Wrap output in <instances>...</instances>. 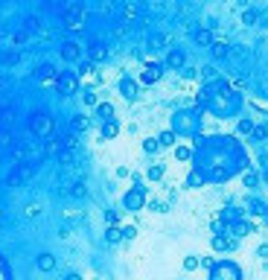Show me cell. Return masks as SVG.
I'll return each mask as SVG.
<instances>
[{
  "label": "cell",
  "mask_w": 268,
  "mask_h": 280,
  "mask_svg": "<svg viewBox=\"0 0 268 280\" xmlns=\"http://www.w3.org/2000/svg\"><path fill=\"white\" fill-rule=\"evenodd\" d=\"M29 131L41 140V137H53V131H55V120L47 114V111H35L32 117H29Z\"/></svg>",
  "instance_id": "1"
},
{
  "label": "cell",
  "mask_w": 268,
  "mask_h": 280,
  "mask_svg": "<svg viewBox=\"0 0 268 280\" xmlns=\"http://www.w3.org/2000/svg\"><path fill=\"white\" fill-rule=\"evenodd\" d=\"M198 126H201V117L196 111H178L172 117V129L178 134H198Z\"/></svg>",
  "instance_id": "2"
},
{
  "label": "cell",
  "mask_w": 268,
  "mask_h": 280,
  "mask_svg": "<svg viewBox=\"0 0 268 280\" xmlns=\"http://www.w3.org/2000/svg\"><path fill=\"white\" fill-rule=\"evenodd\" d=\"M210 280H242V272L236 263L231 260H219L213 269H210Z\"/></svg>",
  "instance_id": "3"
},
{
  "label": "cell",
  "mask_w": 268,
  "mask_h": 280,
  "mask_svg": "<svg viewBox=\"0 0 268 280\" xmlns=\"http://www.w3.org/2000/svg\"><path fill=\"white\" fill-rule=\"evenodd\" d=\"M61 18H64V26H67V29H82V26H85V18H88L85 3H70Z\"/></svg>",
  "instance_id": "4"
},
{
  "label": "cell",
  "mask_w": 268,
  "mask_h": 280,
  "mask_svg": "<svg viewBox=\"0 0 268 280\" xmlns=\"http://www.w3.org/2000/svg\"><path fill=\"white\" fill-rule=\"evenodd\" d=\"M55 91H58L61 96H73V93H79V76L70 73V70H61V73L55 76Z\"/></svg>",
  "instance_id": "5"
},
{
  "label": "cell",
  "mask_w": 268,
  "mask_h": 280,
  "mask_svg": "<svg viewBox=\"0 0 268 280\" xmlns=\"http://www.w3.org/2000/svg\"><path fill=\"white\" fill-rule=\"evenodd\" d=\"M143 205H146L143 187H134V190H128V193L123 196V207H125V210H143Z\"/></svg>",
  "instance_id": "6"
},
{
  "label": "cell",
  "mask_w": 268,
  "mask_h": 280,
  "mask_svg": "<svg viewBox=\"0 0 268 280\" xmlns=\"http://www.w3.org/2000/svg\"><path fill=\"white\" fill-rule=\"evenodd\" d=\"M29 175H32V164H23V161H20V164H15V169L9 172L6 184H9V187H18V184H23Z\"/></svg>",
  "instance_id": "7"
},
{
  "label": "cell",
  "mask_w": 268,
  "mask_h": 280,
  "mask_svg": "<svg viewBox=\"0 0 268 280\" xmlns=\"http://www.w3.org/2000/svg\"><path fill=\"white\" fill-rule=\"evenodd\" d=\"M61 58H64V61H79V58H82V44L64 41V44H61Z\"/></svg>",
  "instance_id": "8"
},
{
  "label": "cell",
  "mask_w": 268,
  "mask_h": 280,
  "mask_svg": "<svg viewBox=\"0 0 268 280\" xmlns=\"http://www.w3.org/2000/svg\"><path fill=\"white\" fill-rule=\"evenodd\" d=\"M184 64H187V53L178 50V47H172L169 56H166V67H169V70H181Z\"/></svg>",
  "instance_id": "9"
},
{
  "label": "cell",
  "mask_w": 268,
  "mask_h": 280,
  "mask_svg": "<svg viewBox=\"0 0 268 280\" xmlns=\"http://www.w3.org/2000/svg\"><path fill=\"white\" fill-rule=\"evenodd\" d=\"M210 245H213V251H233V248H236V237L216 234V237L210 240Z\"/></svg>",
  "instance_id": "10"
},
{
  "label": "cell",
  "mask_w": 268,
  "mask_h": 280,
  "mask_svg": "<svg viewBox=\"0 0 268 280\" xmlns=\"http://www.w3.org/2000/svg\"><path fill=\"white\" fill-rule=\"evenodd\" d=\"M88 56H90V61H93V64H99V61H105V58H108V47H105V44H99V41H93V44L88 47Z\"/></svg>",
  "instance_id": "11"
},
{
  "label": "cell",
  "mask_w": 268,
  "mask_h": 280,
  "mask_svg": "<svg viewBox=\"0 0 268 280\" xmlns=\"http://www.w3.org/2000/svg\"><path fill=\"white\" fill-rule=\"evenodd\" d=\"M120 93H123L128 102H134V99H137V82H134V79H128V76H125V79H120Z\"/></svg>",
  "instance_id": "12"
},
{
  "label": "cell",
  "mask_w": 268,
  "mask_h": 280,
  "mask_svg": "<svg viewBox=\"0 0 268 280\" xmlns=\"http://www.w3.org/2000/svg\"><path fill=\"white\" fill-rule=\"evenodd\" d=\"M228 231H231L233 237H248V234H254V225H251V222H245V219H236V222H231V225H228Z\"/></svg>",
  "instance_id": "13"
},
{
  "label": "cell",
  "mask_w": 268,
  "mask_h": 280,
  "mask_svg": "<svg viewBox=\"0 0 268 280\" xmlns=\"http://www.w3.org/2000/svg\"><path fill=\"white\" fill-rule=\"evenodd\" d=\"M161 73H163V67H161V64H149V67L143 70L140 82H143V85H155V82L161 79Z\"/></svg>",
  "instance_id": "14"
},
{
  "label": "cell",
  "mask_w": 268,
  "mask_h": 280,
  "mask_svg": "<svg viewBox=\"0 0 268 280\" xmlns=\"http://www.w3.org/2000/svg\"><path fill=\"white\" fill-rule=\"evenodd\" d=\"M193 41H196V44H201V47H210V44H213V32L201 26V29H196V32H193Z\"/></svg>",
  "instance_id": "15"
},
{
  "label": "cell",
  "mask_w": 268,
  "mask_h": 280,
  "mask_svg": "<svg viewBox=\"0 0 268 280\" xmlns=\"http://www.w3.org/2000/svg\"><path fill=\"white\" fill-rule=\"evenodd\" d=\"M210 53H213L216 58H225V56L231 53V44H228V41H213V44H210Z\"/></svg>",
  "instance_id": "16"
},
{
  "label": "cell",
  "mask_w": 268,
  "mask_h": 280,
  "mask_svg": "<svg viewBox=\"0 0 268 280\" xmlns=\"http://www.w3.org/2000/svg\"><path fill=\"white\" fill-rule=\"evenodd\" d=\"M96 117H102L105 123L114 120V105H111V102H99V105H96Z\"/></svg>",
  "instance_id": "17"
},
{
  "label": "cell",
  "mask_w": 268,
  "mask_h": 280,
  "mask_svg": "<svg viewBox=\"0 0 268 280\" xmlns=\"http://www.w3.org/2000/svg\"><path fill=\"white\" fill-rule=\"evenodd\" d=\"M158 140H161V146H175L178 131H175V129H166V131H161V134H158Z\"/></svg>",
  "instance_id": "18"
},
{
  "label": "cell",
  "mask_w": 268,
  "mask_h": 280,
  "mask_svg": "<svg viewBox=\"0 0 268 280\" xmlns=\"http://www.w3.org/2000/svg\"><path fill=\"white\" fill-rule=\"evenodd\" d=\"M38 269H41V272H53V269H55V257H53V254H41V257H38Z\"/></svg>",
  "instance_id": "19"
},
{
  "label": "cell",
  "mask_w": 268,
  "mask_h": 280,
  "mask_svg": "<svg viewBox=\"0 0 268 280\" xmlns=\"http://www.w3.org/2000/svg\"><path fill=\"white\" fill-rule=\"evenodd\" d=\"M53 76H55V70H53L50 64H41V67L35 70V79H38V82H47V79H53Z\"/></svg>",
  "instance_id": "20"
},
{
  "label": "cell",
  "mask_w": 268,
  "mask_h": 280,
  "mask_svg": "<svg viewBox=\"0 0 268 280\" xmlns=\"http://www.w3.org/2000/svg\"><path fill=\"white\" fill-rule=\"evenodd\" d=\"M146 178H149V181H161V178H163V167H161V164L149 167V169H146Z\"/></svg>",
  "instance_id": "21"
},
{
  "label": "cell",
  "mask_w": 268,
  "mask_h": 280,
  "mask_svg": "<svg viewBox=\"0 0 268 280\" xmlns=\"http://www.w3.org/2000/svg\"><path fill=\"white\" fill-rule=\"evenodd\" d=\"M204 181H207V178H204V175L196 169V172H190V178H187V187H193V190H196V187H201Z\"/></svg>",
  "instance_id": "22"
},
{
  "label": "cell",
  "mask_w": 268,
  "mask_h": 280,
  "mask_svg": "<svg viewBox=\"0 0 268 280\" xmlns=\"http://www.w3.org/2000/svg\"><path fill=\"white\" fill-rule=\"evenodd\" d=\"M105 240H108V243H120V240H123V228H117V225H111V228L105 231Z\"/></svg>",
  "instance_id": "23"
},
{
  "label": "cell",
  "mask_w": 268,
  "mask_h": 280,
  "mask_svg": "<svg viewBox=\"0 0 268 280\" xmlns=\"http://www.w3.org/2000/svg\"><path fill=\"white\" fill-rule=\"evenodd\" d=\"M254 129H257V126H254L251 117H242V120H239V131H242V134H254Z\"/></svg>",
  "instance_id": "24"
},
{
  "label": "cell",
  "mask_w": 268,
  "mask_h": 280,
  "mask_svg": "<svg viewBox=\"0 0 268 280\" xmlns=\"http://www.w3.org/2000/svg\"><path fill=\"white\" fill-rule=\"evenodd\" d=\"M117 131H120V129H117V123H114V120H108V123L102 126V137H108V140H111V137H117Z\"/></svg>",
  "instance_id": "25"
},
{
  "label": "cell",
  "mask_w": 268,
  "mask_h": 280,
  "mask_svg": "<svg viewBox=\"0 0 268 280\" xmlns=\"http://www.w3.org/2000/svg\"><path fill=\"white\" fill-rule=\"evenodd\" d=\"M193 155H196V152H193L190 146H175V158H178V161H190Z\"/></svg>",
  "instance_id": "26"
},
{
  "label": "cell",
  "mask_w": 268,
  "mask_h": 280,
  "mask_svg": "<svg viewBox=\"0 0 268 280\" xmlns=\"http://www.w3.org/2000/svg\"><path fill=\"white\" fill-rule=\"evenodd\" d=\"M143 149L152 155V152H158V149H161V140H158V137H146V140H143Z\"/></svg>",
  "instance_id": "27"
},
{
  "label": "cell",
  "mask_w": 268,
  "mask_h": 280,
  "mask_svg": "<svg viewBox=\"0 0 268 280\" xmlns=\"http://www.w3.org/2000/svg\"><path fill=\"white\" fill-rule=\"evenodd\" d=\"M251 213H257V216H263V213H266V216H268V207L260 202V199H251Z\"/></svg>",
  "instance_id": "28"
},
{
  "label": "cell",
  "mask_w": 268,
  "mask_h": 280,
  "mask_svg": "<svg viewBox=\"0 0 268 280\" xmlns=\"http://www.w3.org/2000/svg\"><path fill=\"white\" fill-rule=\"evenodd\" d=\"M70 129H73V131H85V129H88V117H73Z\"/></svg>",
  "instance_id": "29"
},
{
  "label": "cell",
  "mask_w": 268,
  "mask_h": 280,
  "mask_svg": "<svg viewBox=\"0 0 268 280\" xmlns=\"http://www.w3.org/2000/svg\"><path fill=\"white\" fill-rule=\"evenodd\" d=\"M198 266H201V260H198L196 254H193V257H184V269H187V272H196Z\"/></svg>",
  "instance_id": "30"
},
{
  "label": "cell",
  "mask_w": 268,
  "mask_h": 280,
  "mask_svg": "<svg viewBox=\"0 0 268 280\" xmlns=\"http://www.w3.org/2000/svg\"><path fill=\"white\" fill-rule=\"evenodd\" d=\"M242 181H245V187H257V184H260V175H257V172H245Z\"/></svg>",
  "instance_id": "31"
},
{
  "label": "cell",
  "mask_w": 268,
  "mask_h": 280,
  "mask_svg": "<svg viewBox=\"0 0 268 280\" xmlns=\"http://www.w3.org/2000/svg\"><path fill=\"white\" fill-rule=\"evenodd\" d=\"M242 23H248V26H251V23H257V12H254V9H248V12L242 15Z\"/></svg>",
  "instance_id": "32"
},
{
  "label": "cell",
  "mask_w": 268,
  "mask_h": 280,
  "mask_svg": "<svg viewBox=\"0 0 268 280\" xmlns=\"http://www.w3.org/2000/svg\"><path fill=\"white\" fill-rule=\"evenodd\" d=\"M254 137H257V140H266L268 137V126H257V129H254Z\"/></svg>",
  "instance_id": "33"
},
{
  "label": "cell",
  "mask_w": 268,
  "mask_h": 280,
  "mask_svg": "<svg viewBox=\"0 0 268 280\" xmlns=\"http://www.w3.org/2000/svg\"><path fill=\"white\" fill-rule=\"evenodd\" d=\"M82 99H85V105H96V93H93V91H85Z\"/></svg>",
  "instance_id": "34"
},
{
  "label": "cell",
  "mask_w": 268,
  "mask_h": 280,
  "mask_svg": "<svg viewBox=\"0 0 268 280\" xmlns=\"http://www.w3.org/2000/svg\"><path fill=\"white\" fill-rule=\"evenodd\" d=\"M125 18H128V20H134V18H137V6H134V3H128V6H125Z\"/></svg>",
  "instance_id": "35"
},
{
  "label": "cell",
  "mask_w": 268,
  "mask_h": 280,
  "mask_svg": "<svg viewBox=\"0 0 268 280\" xmlns=\"http://www.w3.org/2000/svg\"><path fill=\"white\" fill-rule=\"evenodd\" d=\"M134 237H137V231H134L131 225H128V228H123V240H134Z\"/></svg>",
  "instance_id": "36"
},
{
  "label": "cell",
  "mask_w": 268,
  "mask_h": 280,
  "mask_svg": "<svg viewBox=\"0 0 268 280\" xmlns=\"http://www.w3.org/2000/svg\"><path fill=\"white\" fill-rule=\"evenodd\" d=\"M105 219H108V225H117V219H120V216H117L114 210H105Z\"/></svg>",
  "instance_id": "37"
},
{
  "label": "cell",
  "mask_w": 268,
  "mask_h": 280,
  "mask_svg": "<svg viewBox=\"0 0 268 280\" xmlns=\"http://www.w3.org/2000/svg\"><path fill=\"white\" fill-rule=\"evenodd\" d=\"M257 257H263V260H268V243H263V245L257 248Z\"/></svg>",
  "instance_id": "38"
},
{
  "label": "cell",
  "mask_w": 268,
  "mask_h": 280,
  "mask_svg": "<svg viewBox=\"0 0 268 280\" xmlns=\"http://www.w3.org/2000/svg\"><path fill=\"white\" fill-rule=\"evenodd\" d=\"M38 213H41V207H38V205H29V207H26V216H38Z\"/></svg>",
  "instance_id": "39"
},
{
  "label": "cell",
  "mask_w": 268,
  "mask_h": 280,
  "mask_svg": "<svg viewBox=\"0 0 268 280\" xmlns=\"http://www.w3.org/2000/svg\"><path fill=\"white\" fill-rule=\"evenodd\" d=\"M201 266H204V269H213V266H216V260H213V257H201Z\"/></svg>",
  "instance_id": "40"
},
{
  "label": "cell",
  "mask_w": 268,
  "mask_h": 280,
  "mask_svg": "<svg viewBox=\"0 0 268 280\" xmlns=\"http://www.w3.org/2000/svg\"><path fill=\"white\" fill-rule=\"evenodd\" d=\"M12 143V137H9V131H0V146H9Z\"/></svg>",
  "instance_id": "41"
},
{
  "label": "cell",
  "mask_w": 268,
  "mask_h": 280,
  "mask_svg": "<svg viewBox=\"0 0 268 280\" xmlns=\"http://www.w3.org/2000/svg\"><path fill=\"white\" fill-rule=\"evenodd\" d=\"M117 175L120 178H128V167H117Z\"/></svg>",
  "instance_id": "42"
},
{
  "label": "cell",
  "mask_w": 268,
  "mask_h": 280,
  "mask_svg": "<svg viewBox=\"0 0 268 280\" xmlns=\"http://www.w3.org/2000/svg\"><path fill=\"white\" fill-rule=\"evenodd\" d=\"M64 280H82V278H79V275H67Z\"/></svg>",
  "instance_id": "43"
},
{
  "label": "cell",
  "mask_w": 268,
  "mask_h": 280,
  "mask_svg": "<svg viewBox=\"0 0 268 280\" xmlns=\"http://www.w3.org/2000/svg\"><path fill=\"white\" fill-rule=\"evenodd\" d=\"M263 178H266V184H268V169H266V172H263Z\"/></svg>",
  "instance_id": "44"
}]
</instances>
